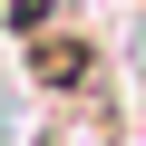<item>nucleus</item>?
Here are the masks:
<instances>
[{
    "label": "nucleus",
    "instance_id": "f257e3e1",
    "mask_svg": "<svg viewBox=\"0 0 146 146\" xmlns=\"http://www.w3.org/2000/svg\"><path fill=\"white\" fill-rule=\"evenodd\" d=\"M20 68H29V98H49V107H88L98 78H107V39L78 29V20H58V29L20 39Z\"/></svg>",
    "mask_w": 146,
    "mask_h": 146
}]
</instances>
